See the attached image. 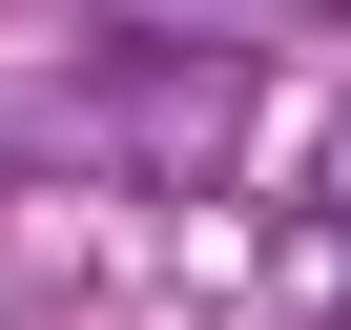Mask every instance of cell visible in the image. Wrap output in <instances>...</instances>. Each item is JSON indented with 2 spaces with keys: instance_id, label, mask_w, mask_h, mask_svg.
Instances as JSON below:
<instances>
[{
  "instance_id": "6da1fadb",
  "label": "cell",
  "mask_w": 351,
  "mask_h": 330,
  "mask_svg": "<svg viewBox=\"0 0 351 330\" xmlns=\"http://www.w3.org/2000/svg\"><path fill=\"white\" fill-rule=\"evenodd\" d=\"M124 21H165V42H330L351 0H124Z\"/></svg>"
}]
</instances>
